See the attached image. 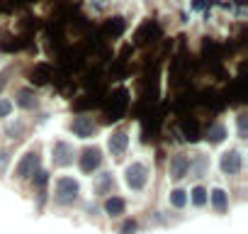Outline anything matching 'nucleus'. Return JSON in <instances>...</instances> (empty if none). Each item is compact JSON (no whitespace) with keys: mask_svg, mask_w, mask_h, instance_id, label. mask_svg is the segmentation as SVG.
I'll return each mask as SVG.
<instances>
[{"mask_svg":"<svg viewBox=\"0 0 248 234\" xmlns=\"http://www.w3.org/2000/svg\"><path fill=\"white\" fill-rule=\"evenodd\" d=\"M80 195V185L78 181H73L71 176H59L54 183V200L59 205H73Z\"/></svg>","mask_w":248,"mask_h":234,"instance_id":"obj_1","label":"nucleus"},{"mask_svg":"<svg viewBox=\"0 0 248 234\" xmlns=\"http://www.w3.org/2000/svg\"><path fill=\"white\" fill-rule=\"evenodd\" d=\"M149 176H151V171H149V166L144 161H132L127 168H124V183H127L132 190H137V193L146 188Z\"/></svg>","mask_w":248,"mask_h":234,"instance_id":"obj_2","label":"nucleus"},{"mask_svg":"<svg viewBox=\"0 0 248 234\" xmlns=\"http://www.w3.org/2000/svg\"><path fill=\"white\" fill-rule=\"evenodd\" d=\"M73 159H76V147H73L71 142L56 139V142L51 144V161H54V166L66 168V166L73 164Z\"/></svg>","mask_w":248,"mask_h":234,"instance_id":"obj_3","label":"nucleus"},{"mask_svg":"<svg viewBox=\"0 0 248 234\" xmlns=\"http://www.w3.org/2000/svg\"><path fill=\"white\" fill-rule=\"evenodd\" d=\"M219 168H221V173H226V176H238L241 168H243V156H241V151H238V149L224 151L221 159H219Z\"/></svg>","mask_w":248,"mask_h":234,"instance_id":"obj_4","label":"nucleus"},{"mask_svg":"<svg viewBox=\"0 0 248 234\" xmlns=\"http://www.w3.org/2000/svg\"><path fill=\"white\" fill-rule=\"evenodd\" d=\"M37 166H39V151H37V149H30V151L20 159V164L15 166V178L25 181V178L34 176Z\"/></svg>","mask_w":248,"mask_h":234,"instance_id":"obj_5","label":"nucleus"},{"mask_svg":"<svg viewBox=\"0 0 248 234\" xmlns=\"http://www.w3.org/2000/svg\"><path fill=\"white\" fill-rule=\"evenodd\" d=\"M78 166H80V171H83L85 176L95 173V171L102 166V151H100L97 147H88V149L83 151V156H80Z\"/></svg>","mask_w":248,"mask_h":234,"instance_id":"obj_6","label":"nucleus"},{"mask_svg":"<svg viewBox=\"0 0 248 234\" xmlns=\"http://www.w3.org/2000/svg\"><path fill=\"white\" fill-rule=\"evenodd\" d=\"M127 147H129V134H127V132L117 130V132L109 134V139H107V149H109V154H112L114 159H122L124 154H127Z\"/></svg>","mask_w":248,"mask_h":234,"instance_id":"obj_7","label":"nucleus"},{"mask_svg":"<svg viewBox=\"0 0 248 234\" xmlns=\"http://www.w3.org/2000/svg\"><path fill=\"white\" fill-rule=\"evenodd\" d=\"M71 132L78 137V139H90L95 132H97V125L93 117H76L71 122Z\"/></svg>","mask_w":248,"mask_h":234,"instance_id":"obj_8","label":"nucleus"},{"mask_svg":"<svg viewBox=\"0 0 248 234\" xmlns=\"http://www.w3.org/2000/svg\"><path fill=\"white\" fill-rule=\"evenodd\" d=\"M168 173H170L173 181H183L190 173V159L185 154H175L170 159V164H168Z\"/></svg>","mask_w":248,"mask_h":234,"instance_id":"obj_9","label":"nucleus"},{"mask_svg":"<svg viewBox=\"0 0 248 234\" xmlns=\"http://www.w3.org/2000/svg\"><path fill=\"white\" fill-rule=\"evenodd\" d=\"M207 202H212V207H214L219 215H224V212L229 210V195H226L224 188H214V190L209 193V200H207Z\"/></svg>","mask_w":248,"mask_h":234,"instance_id":"obj_10","label":"nucleus"},{"mask_svg":"<svg viewBox=\"0 0 248 234\" xmlns=\"http://www.w3.org/2000/svg\"><path fill=\"white\" fill-rule=\"evenodd\" d=\"M15 102H17L22 110H34V107L39 105V98H37V93H34V90L22 88V90L15 95Z\"/></svg>","mask_w":248,"mask_h":234,"instance_id":"obj_11","label":"nucleus"},{"mask_svg":"<svg viewBox=\"0 0 248 234\" xmlns=\"http://www.w3.org/2000/svg\"><path fill=\"white\" fill-rule=\"evenodd\" d=\"M124 207H127V202H124V198H119V195H109V198L105 200V212H107L109 217L124 215Z\"/></svg>","mask_w":248,"mask_h":234,"instance_id":"obj_12","label":"nucleus"},{"mask_svg":"<svg viewBox=\"0 0 248 234\" xmlns=\"http://www.w3.org/2000/svg\"><path fill=\"white\" fill-rule=\"evenodd\" d=\"M190 198L187 200H192V205L195 207H204L207 205V200H209V190L207 188H202V185H195L192 188V193H187Z\"/></svg>","mask_w":248,"mask_h":234,"instance_id":"obj_13","label":"nucleus"},{"mask_svg":"<svg viewBox=\"0 0 248 234\" xmlns=\"http://www.w3.org/2000/svg\"><path fill=\"white\" fill-rule=\"evenodd\" d=\"M168 202H170L173 207L183 210V207L187 205V193H185L183 188H175V190H170V195H168Z\"/></svg>","mask_w":248,"mask_h":234,"instance_id":"obj_14","label":"nucleus"},{"mask_svg":"<svg viewBox=\"0 0 248 234\" xmlns=\"http://www.w3.org/2000/svg\"><path fill=\"white\" fill-rule=\"evenodd\" d=\"M224 137H226V127H224V125H214V127L209 130V134H207L209 144H221Z\"/></svg>","mask_w":248,"mask_h":234,"instance_id":"obj_15","label":"nucleus"},{"mask_svg":"<svg viewBox=\"0 0 248 234\" xmlns=\"http://www.w3.org/2000/svg\"><path fill=\"white\" fill-rule=\"evenodd\" d=\"M10 115H13V102L0 98V120H5V117H10Z\"/></svg>","mask_w":248,"mask_h":234,"instance_id":"obj_16","label":"nucleus"},{"mask_svg":"<svg viewBox=\"0 0 248 234\" xmlns=\"http://www.w3.org/2000/svg\"><path fill=\"white\" fill-rule=\"evenodd\" d=\"M238 137L246 139V112L238 115Z\"/></svg>","mask_w":248,"mask_h":234,"instance_id":"obj_17","label":"nucleus"},{"mask_svg":"<svg viewBox=\"0 0 248 234\" xmlns=\"http://www.w3.org/2000/svg\"><path fill=\"white\" fill-rule=\"evenodd\" d=\"M5 83H8V78H5V76H0V90H3V85H5Z\"/></svg>","mask_w":248,"mask_h":234,"instance_id":"obj_18","label":"nucleus"}]
</instances>
